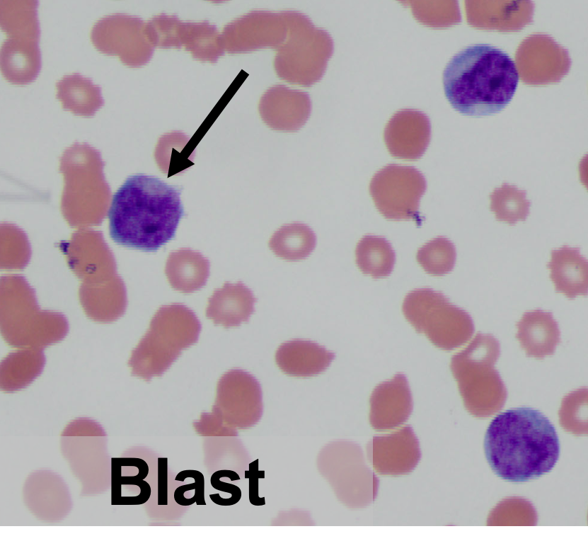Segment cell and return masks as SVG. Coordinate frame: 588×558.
<instances>
[{"label": "cell", "instance_id": "obj_1", "mask_svg": "<svg viewBox=\"0 0 588 558\" xmlns=\"http://www.w3.org/2000/svg\"><path fill=\"white\" fill-rule=\"evenodd\" d=\"M181 190L143 173L128 176L113 196L108 216L117 244L156 251L171 240L184 216Z\"/></svg>", "mask_w": 588, "mask_h": 558}, {"label": "cell", "instance_id": "obj_2", "mask_svg": "<svg viewBox=\"0 0 588 558\" xmlns=\"http://www.w3.org/2000/svg\"><path fill=\"white\" fill-rule=\"evenodd\" d=\"M484 450L494 472L508 482H524L550 472L560 453L558 437L547 417L519 407L498 414L485 433Z\"/></svg>", "mask_w": 588, "mask_h": 558}, {"label": "cell", "instance_id": "obj_3", "mask_svg": "<svg viewBox=\"0 0 588 558\" xmlns=\"http://www.w3.org/2000/svg\"><path fill=\"white\" fill-rule=\"evenodd\" d=\"M518 81V70L511 57L487 44L462 50L443 73L447 100L456 110L470 116L501 111L512 100Z\"/></svg>", "mask_w": 588, "mask_h": 558}, {"label": "cell", "instance_id": "obj_4", "mask_svg": "<svg viewBox=\"0 0 588 558\" xmlns=\"http://www.w3.org/2000/svg\"><path fill=\"white\" fill-rule=\"evenodd\" d=\"M201 330L197 316L184 304L161 306L132 351L129 361L132 374L146 381L162 376L183 350L198 341Z\"/></svg>", "mask_w": 588, "mask_h": 558}, {"label": "cell", "instance_id": "obj_5", "mask_svg": "<svg viewBox=\"0 0 588 558\" xmlns=\"http://www.w3.org/2000/svg\"><path fill=\"white\" fill-rule=\"evenodd\" d=\"M0 329L10 346L42 348L62 341L69 324L62 313L41 310L33 290L21 280L4 284L0 296Z\"/></svg>", "mask_w": 588, "mask_h": 558}, {"label": "cell", "instance_id": "obj_6", "mask_svg": "<svg viewBox=\"0 0 588 558\" xmlns=\"http://www.w3.org/2000/svg\"><path fill=\"white\" fill-rule=\"evenodd\" d=\"M500 355L499 341L491 334L478 333L451 360V370L468 409L486 416L501 409L507 389L495 368Z\"/></svg>", "mask_w": 588, "mask_h": 558}, {"label": "cell", "instance_id": "obj_7", "mask_svg": "<svg viewBox=\"0 0 588 558\" xmlns=\"http://www.w3.org/2000/svg\"><path fill=\"white\" fill-rule=\"evenodd\" d=\"M287 28L285 41L277 49L275 69L289 83L311 86L323 76L333 52V41L325 30L295 11L281 12Z\"/></svg>", "mask_w": 588, "mask_h": 558}, {"label": "cell", "instance_id": "obj_8", "mask_svg": "<svg viewBox=\"0 0 588 558\" xmlns=\"http://www.w3.org/2000/svg\"><path fill=\"white\" fill-rule=\"evenodd\" d=\"M405 319L416 331L424 334L437 347L451 351L466 343L474 333L471 315L453 304L441 292L417 288L403 303Z\"/></svg>", "mask_w": 588, "mask_h": 558}, {"label": "cell", "instance_id": "obj_9", "mask_svg": "<svg viewBox=\"0 0 588 558\" xmlns=\"http://www.w3.org/2000/svg\"><path fill=\"white\" fill-rule=\"evenodd\" d=\"M317 466L339 501L352 508L373 502L379 479L366 462L362 448L347 440H336L319 452Z\"/></svg>", "mask_w": 588, "mask_h": 558}, {"label": "cell", "instance_id": "obj_10", "mask_svg": "<svg viewBox=\"0 0 588 558\" xmlns=\"http://www.w3.org/2000/svg\"><path fill=\"white\" fill-rule=\"evenodd\" d=\"M427 189L424 175L414 166L391 164L377 171L369 192L378 210L388 220H413L421 225L420 201Z\"/></svg>", "mask_w": 588, "mask_h": 558}, {"label": "cell", "instance_id": "obj_11", "mask_svg": "<svg viewBox=\"0 0 588 558\" xmlns=\"http://www.w3.org/2000/svg\"><path fill=\"white\" fill-rule=\"evenodd\" d=\"M146 23L136 16L117 13L107 16L93 25L91 38L96 48L120 57L130 67H139L151 59L154 47L145 33Z\"/></svg>", "mask_w": 588, "mask_h": 558}, {"label": "cell", "instance_id": "obj_12", "mask_svg": "<svg viewBox=\"0 0 588 558\" xmlns=\"http://www.w3.org/2000/svg\"><path fill=\"white\" fill-rule=\"evenodd\" d=\"M287 28L282 13L253 11L227 24L221 33L224 50L244 53L265 47H279Z\"/></svg>", "mask_w": 588, "mask_h": 558}, {"label": "cell", "instance_id": "obj_13", "mask_svg": "<svg viewBox=\"0 0 588 558\" xmlns=\"http://www.w3.org/2000/svg\"><path fill=\"white\" fill-rule=\"evenodd\" d=\"M367 453L373 468L382 474L410 472L420 458L419 443L410 426L374 437L367 444Z\"/></svg>", "mask_w": 588, "mask_h": 558}, {"label": "cell", "instance_id": "obj_14", "mask_svg": "<svg viewBox=\"0 0 588 558\" xmlns=\"http://www.w3.org/2000/svg\"><path fill=\"white\" fill-rule=\"evenodd\" d=\"M545 35H535L536 46L534 36L527 38L520 46L517 61L522 79L527 84H539L558 81L559 77L552 71L555 69L562 76L564 75L558 70L567 72L570 61L567 51L559 46L550 38Z\"/></svg>", "mask_w": 588, "mask_h": 558}, {"label": "cell", "instance_id": "obj_15", "mask_svg": "<svg viewBox=\"0 0 588 558\" xmlns=\"http://www.w3.org/2000/svg\"><path fill=\"white\" fill-rule=\"evenodd\" d=\"M311 110L307 93L280 84L267 89L259 104L264 123L273 130L285 132L299 130L306 123Z\"/></svg>", "mask_w": 588, "mask_h": 558}, {"label": "cell", "instance_id": "obj_16", "mask_svg": "<svg viewBox=\"0 0 588 558\" xmlns=\"http://www.w3.org/2000/svg\"><path fill=\"white\" fill-rule=\"evenodd\" d=\"M431 136L430 120L423 113L405 109L396 113L384 131L386 145L396 158L415 160L426 151Z\"/></svg>", "mask_w": 588, "mask_h": 558}, {"label": "cell", "instance_id": "obj_17", "mask_svg": "<svg viewBox=\"0 0 588 558\" xmlns=\"http://www.w3.org/2000/svg\"><path fill=\"white\" fill-rule=\"evenodd\" d=\"M413 409L410 385L405 374L378 385L370 397L369 421L376 430H389L405 423Z\"/></svg>", "mask_w": 588, "mask_h": 558}, {"label": "cell", "instance_id": "obj_18", "mask_svg": "<svg viewBox=\"0 0 588 558\" xmlns=\"http://www.w3.org/2000/svg\"><path fill=\"white\" fill-rule=\"evenodd\" d=\"M335 358L333 352L309 340L296 338L282 343L275 354L279 368L286 375L309 377L325 372Z\"/></svg>", "mask_w": 588, "mask_h": 558}, {"label": "cell", "instance_id": "obj_19", "mask_svg": "<svg viewBox=\"0 0 588 558\" xmlns=\"http://www.w3.org/2000/svg\"><path fill=\"white\" fill-rule=\"evenodd\" d=\"M256 302L253 291L244 283L226 282L209 298L206 317L226 329L239 326L249 321Z\"/></svg>", "mask_w": 588, "mask_h": 558}, {"label": "cell", "instance_id": "obj_20", "mask_svg": "<svg viewBox=\"0 0 588 558\" xmlns=\"http://www.w3.org/2000/svg\"><path fill=\"white\" fill-rule=\"evenodd\" d=\"M517 327L516 337L529 357L551 355L560 342L559 326L551 312L541 309L525 312Z\"/></svg>", "mask_w": 588, "mask_h": 558}, {"label": "cell", "instance_id": "obj_21", "mask_svg": "<svg viewBox=\"0 0 588 558\" xmlns=\"http://www.w3.org/2000/svg\"><path fill=\"white\" fill-rule=\"evenodd\" d=\"M39 41L8 38L0 51L4 78L13 84L25 85L36 79L42 67Z\"/></svg>", "mask_w": 588, "mask_h": 558}, {"label": "cell", "instance_id": "obj_22", "mask_svg": "<svg viewBox=\"0 0 588 558\" xmlns=\"http://www.w3.org/2000/svg\"><path fill=\"white\" fill-rule=\"evenodd\" d=\"M547 266L557 292L571 299L587 294L588 263L580 248L563 246L553 250Z\"/></svg>", "mask_w": 588, "mask_h": 558}, {"label": "cell", "instance_id": "obj_23", "mask_svg": "<svg viewBox=\"0 0 588 558\" xmlns=\"http://www.w3.org/2000/svg\"><path fill=\"white\" fill-rule=\"evenodd\" d=\"M165 272L174 290L189 294L206 285L210 274V263L200 252L181 248L170 254Z\"/></svg>", "mask_w": 588, "mask_h": 558}, {"label": "cell", "instance_id": "obj_24", "mask_svg": "<svg viewBox=\"0 0 588 558\" xmlns=\"http://www.w3.org/2000/svg\"><path fill=\"white\" fill-rule=\"evenodd\" d=\"M217 402L231 411H257L262 400L260 382L251 373L231 369L219 378L217 386Z\"/></svg>", "mask_w": 588, "mask_h": 558}, {"label": "cell", "instance_id": "obj_25", "mask_svg": "<svg viewBox=\"0 0 588 558\" xmlns=\"http://www.w3.org/2000/svg\"><path fill=\"white\" fill-rule=\"evenodd\" d=\"M42 348H23L9 353L0 365V387L13 392L29 385L43 370Z\"/></svg>", "mask_w": 588, "mask_h": 558}, {"label": "cell", "instance_id": "obj_26", "mask_svg": "<svg viewBox=\"0 0 588 558\" xmlns=\"http://www.w3.org/2000/svg\"><path fill=\"white\" fill-rule=\"evenodd\" d=\"M56 86L63 108L75 115L93 116L104 105L100 86L79 73L65 75Z\"/></svg>", "mask_w": 588, "mask_h": 558}, {"label": "cell", "instance_id": "obj_27", "mask_svg": "<svg viewBox=\"0 0 588 558\" xmlns=\"http://www.w3.org/2000/svg\"><path fill=\"white\" fill-rule=\"evenodd\" d=\"M80 300L86 315L102 323L117 320L125 314L127 305L125 290L119 283L103 288L83 287Z\"/></svg>", "mask_w": 588, "mask_h": 558}, {"label": "cell", "instance_id": "obj_28", "mask_svg": "<svg viewBox=\"0 0 588 558\" xmlns=\"http://www.w3.org/2000/svg\"><path fill=\"white\" fill-rule=\"evenodd\" d=\"M38 1H0V25L8 38L39 41Z\"/></svg>", "mask_w": 588, "mask_h": 558}, {"label": "cell", "instance_id": "obj_29", "mask_svg": "<svg viewBox=\"0 0 588 558\" xmlns=\"http://www.w3.org/2000/svg\"><path fill=\"white\" fill-rule=\"evenodd\" d=\"M316 245V236L306 224L294 222L276 231L270 241V249L278 257L296 261L307 258Z\"/></svg>", "mask_w": 588, "mask_h": 558}, {"label": "cell", "instance_id": "obj_30", "mask_svg": "<svg viewBox=\"0 0 588 558\" xmlns=\"http://www.w3.org/2000/svg\"><path fill=\"white\" fill-rule=\"evenodd\" d=\"M355 255L361 271L374 278L390 275L396 263L395 251L383 237L364 236L357 245Z\"/></svg>", "mask_w": 588, "mask_h": 558}, {"label": "cell", "instance_id": "obj_31", "mask_svg": "<svg viewBox=\"0 0 588 558\" xmlns=\"http://www.w3.org/2000/svg\"><path fill=\"white\" fill-rule=\"evenodd\" d=\"M183 45L194 59L215 63L224 55L221 34L207 21L185 22Z\"/></svg>", "mask_w": 588, "mask_h": 558}, {"label": "cell", "instance_id": "obj_32", "mask_svg": "<svg viewBox=\"0 0 588 558\" xmlns=\"http://www.w3.org/2000/svg\"><path fill=\"white\" fill-rule=\"evenodd\" d=\"M190 137L180 132L163 136L156 151V159L168 177L183 173L194 164V149L187 148Z\"/></svg>", "mask_w": 588, "mask_h": 558}, {"label": "cell", "instance_id": "obj_33", "mask_svg": "<svg viewBox=\"0 0 588 558\" xmlns=\"http://www.w3.org/2000/svg\"><path fill=\"white\" fill-rule=\"evenodd\" d=\"M490 210L497 220L511 225L518 221H525L529 214L531 203L526 199V193L514 185L504 183L490 195Z\"/></svg>", "mask_w": 588, "mask_h": 558}, {"label": "cell", "instance_id": "obj_34", "mask_svg": "<svg viewBox=\"0 0 588 558\" xmlns=\"http://www.w3.org/2000/svg\"><path fill=\"white\" fill-rule=\"evenodd\" d=\"M456 250L447 238L437 237L420 248L417 261L428 274L442 276L450 273L456 263Z\"/></svg>", "mask_w": 588, "mask_h": 558}, {"label": "cell", "instance_id": "obj_35", "mask_svg": "<svg viewBox=\"0 0 588 558\" xmlns=\"http://www.w3.org/2000/svg\"><path fill=\"white\" fill-rule=\"evenodd\" d=\"M184 23L178 16L161 13L150 19L145 26L146 37L155 47L180 49Z\"/></svg>", "mask_w": 588, "mask_h": 558}, {"label": "cell", "instance_id": "obj_36", "mask_svg": "<svg viewBox=\"0 0 588 558\" xmlns=\"http://www.w3.org/2000/svg\"><path fill=\"white\" fill-rule=\"evenodd\" d=\"M191 477L195 482L178 486L174 491V499L175 502L186 506L187 498L184 496L185 492L194 489V496L190 498L192 505L196 503L197 506H205L204 500V478L202 472L194 469H187L180 472L175 477V481L183 482L186 478Z\"/></svg>", "mask_w": 588, "mask_h": 558}, {"label": "cell", "instance_id": "obj_37", "mask_svg": "<svg viewBox=\"0 0 588 558\" xmlns=\"http://www.w3.org/2000/svg\"><path fill=\"white\" fill-rule=\"evenodd\" d=\"M221 477H228L231 481L240 479L239 475L232 470L222 469L214 472L210 479L212 486L217 490L229 493L231 496L224 499L219 494H214L209 495L210 499L219 506H227L237 503L241 498V489L236 485L221 481Z\"/></svg>", "mask_w": 588, "mask_h": 558}, {"label": "cell", "instance_id": "obj_38", "mask_svg": "<svg viewBox=\"0 0 588 558\" xmlns=\"http://www.w3.org/2000/svg\"><path fill=\"white\" fill-rule=\"evenodd\" d=\"M249 469L245 471V478L249 479V501L253 506L265 505V496L260 497L258 491V480L265 478V471L259 470V460L251 462L249 465Z\"/></svg>", "mask_w": 588, "mask_h": 558}, {"label": "cell", "instance_id": "obj_39", "mask_svg": "<svg viewBox=\"0 0 588 558\" xmlns=\"http://www.w3.org/2000/svg\"><path fill=\"white\" fill-rule=\"evenodd\" d=\"M168 459L158 458V504H168Z\"/></svg>", "mask_w": 588, "mask_h": 558}]
</instances>
